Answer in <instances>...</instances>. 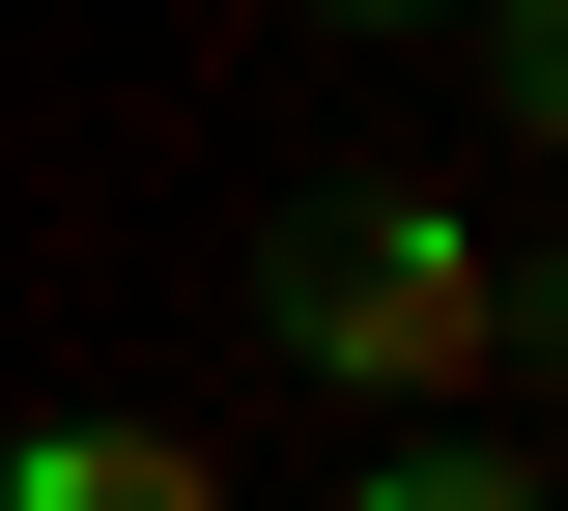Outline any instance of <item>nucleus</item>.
Wrapping results in <instances>:
<instances>
[{"mask_svg": "<svg viewBox=\"0 0 568 511\" xmlns=\"http://www.w3.org/2000/svg\"><path fill=\"white\" fill-rule=\"evenodd\" d=\"M284 341L369 369V398H455V369H511V256L426 227V200H342L313 256H284Z\"/></svg>", "mask_w": 568, "mask_h": 511, "instance_id": "1", "label": "nucleus"}, {"mask_svg": "<svg viewBox=\"0 0 568 511\" xmlns=\"http://www.w3.org/2000/svg\"><path fill=\"white\" fill-rule=\"evenodd\" d=\"M0 511H227V483H200L171 427H114V398H85V427H0Z\"/></svg>", "mask_w": 568, "mask_h": 511, "instance_id": "2", "label": "nucleus"}, {"mask_svg": "<svg viewBox=\"0 0 568 511\" xmlns=\"http://www.w3.org/2000/svg\"><path fill=\"white\" fill-rule=\"evenodd\" d=\"M342 511H540V454H511V427H369Z\"/></svg>", "mask_w": 568, "mask_h": 511, "instance_id": "3", "label": "nucleus"}, {"mask_svg": "<svg viewBox=\"0 0 568 511\" xmlns=\"http://www.w3.org/2000/svg\"><path fill=\"white\" fill-rule=\"evenodd\" d=\"M313 29H484V0H313Z\"/></svg>", "mask_w": 568, "mask_h": 511, "instance_id": "4", "label": "nucleus"}]
</instances>
